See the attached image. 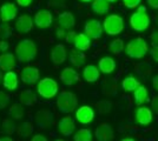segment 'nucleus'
<instances>
[{
  "label": "nucleus",
  "instance_id": "29",
  "mask_svg": "<svg viewBox=\"0 0 158 141\" xmlns=\"http://www.w3.org/2000/svg\"><path fill=\"white\" fill-rule=\"evenodd\" d=\"M85 54L83 53L81 51L73 49V51H71V54H70V62L74 67L80 68L83 67L84 64H85Z\"/></svg>",
  "mask_w": 158,
  "mask_h": 141
},
{
  "label": "nucleus",
  "instance_id": "22",
  "mask_svg": "<svg viewBox=\"0 0 158 141\" xmlns=\"http://www.w3.org/2000/svg\"><path fill=\"white\" fill-rule=\"evenodd\" d=\"M58 25L60 28H64V29H71L76 26V18L72 12L70 11L61 12L58 17Z\"/></svg>",
  "mask_w": 158,
  "mask_h": 141
},
{
  "label": "nucleus",
  "instance_id": "4",
  "mask_svg": "<svg viewBox=\"0 0 158 141\" xmlns=\"http://www.w3.org/2000/svg\"><path fill=\"white\" fill-rule=\"evenodd\" d=\"M57 108L63 114H70L78 106L77 95L70 91H63L57 98Z\"/></svg>",
  "mask_w": 158,
  "mask_h": 141
},
{
  "label": "nucleus",
  "instance_id": "12",
  "mask_svg": "<svg viewBox=\"0 0 158 141\" xmlns=\"http://www.w3.org/2000/svg\"><path fill=\"white\" fill-rule=\"evenodd\" d=\"M18 7L13 2H5L0 7V20L2 22H8L17 18Z\"/></svg>",
  "mask_w": 158,
  "mask_h": 141
},
{
  "label": "nucleus",
  "instance_id": "14",
  "mask_svg": "<svg viewBox=\"0 0 158 141\" xmlns=\"http://www.w3.org/2000/svg\"><path fill=\"white\" fill-rule=\"evenodd\" d=\"M35 125L41 129L50 127L53 122V113L48 109H40L34 115Z\"/></svg>",
  "mask_w": 158,
  "mask_h": 141
},
{
  "label": "nucleus",
  "instance_id": "57",
  "mask_svg": "<svg viewBox=\"0 0 158 141\" xmlns=\"http://www.w3.org/2000/svg\"><path fill=\"white\" fill-rule=\"evenodd\" d=\"M54 141H65L64 139H61V138H58V139H56Z\"/></svg>",
  "mask_w": 158,
  "mask_h": 141
},
{
  "label": "nucleus",
  "instance_id": "18",
  "mask_svg": "<svg viewBox=\"0 0 158 141\" xmlns=\"http://www.w3.org/2000/svg\"><path fill=\"white\" fill-rule=\"evenodd\" d=\"M60 80L66 86H73L79 81V73L72 67H65L60 73Z\"/></svg>",
  "mask_w": 158,
  "mask_h": 141
},
{
  "label": "nucleus",
  "instance_id": "2",
  "mask_svg": "<svg viewBox=\"0 0 158 141\" xmlns=\"http://www.w3.org/2000/svg\"><path fill=\"white\" fill-rule=\"evenodd\" d=\"M124 52L129 58L139 60V59H143L144 57H146V54L150 52V49H149V45L144 38L137 37V38L131 39L126 44Z\"/></svg>",
  "mask_w": 158,
  "mask_h": 141
},
{
  "label": "nucleus",
  "instance_id": "42",
  "mask_svg": "<svg viewBox=\"0 0 158 141\" xmlns=\"http://www.w3.org/2000/svg\"><path fill=\"white\" fill-rule=\"evenodd\" d=\"M149 53H150V55H151L152 60L158 62V45H155V46L152 47Z\"/></svg>",
  "mask_w": 158,
  "mask_h": 141
},
{
  "label": "nucleus",
  "instance_id": "53",
  "mask_svg": "<svg viewBox=\"0 0 158 141\" xmlns=\"http://www.w3.org/2000/svg\"><path fill=\"white\" fill-rule=\"evenodd\" d=\"M120 141H136V140H135L133 138H123Z\"/></svg>",
  "mask_w": 158,
  "mask_h": 141
},
{
  "label": "nucleus",
  "instance_id": "9",
  "mask_svg": "<svg viewBox=\"0 0 158 141\" xmlns=\"http://www.w3.org/2000/svg\"><path fill=\"white\" fill-rule=\"evenodd\" d=\"M153 119L152 109L146 106H139L135 112V121L139 126H149Z\"/></svg>",
  "mask_w": 158,
  "mask_h": 141
},
{
  "label": "nucleus",
  "instance_id": "7",
  "mask_svg": "<svg viewBox=\"0 0 158 141\" xmlns=\"http://www.w3.org/2000/svg\"><path fill=\"white\" fill-rule=\"evenodd\" d=\"M84 32H85L92 40H98L102 38V35L104 33V28H103V22H100L97 19H90L85 22L84 27Z\"/></svg>",
  "mask_w": 158,
  "mask_h": 141
},
{
  "label": "nucleus",
  "instance_id": "50",
  "mask_svg": "<svg viewBox=\"0 0 158 141\" xmlns=\"http://www.w3.org/2000/svg\"><path fill=\"white\" fill-rule=\"evenodd\" d=\"M146 4L153 10H158V0H146Z\"/></svg>",
  "mask_w": 158,
  "mask_h": 141
},
{
  "label": "nucleus",
  "instance_id": "16",
  "mask_svg": "<svg viewBox=\"0 0 158 141\" xmlns=\"http://www.w3.org/2000/svg\"><path fill=\"white\" fill-rule=\"evenodd\" d=\"M51 61L54 65H61L66 61L67 58V51L66 47L63 44H57L52 47L51 49V54H50Z\"/></svg>",
  "mask_w": 158,
  "mask_h": 141
},
{
  "label": "nucleus",
  "instance_id": "34",
  "mask_svg": "<svg viewBox=\"0 0 158 141\" xmlns=\"http://www.w3.org/2000/svg\"><path fill=\"white\" fill-rule=\"evenodd\" d=\"M117 92V84L113 80H106L103 85V94L105 96H112Z\"/></svg>",
  "mask_w": 158,
  "mask_h": 141
},
{
  "label": "nucleus",
  "instance_id": "8",
  "mask_svg": "<svg viewBox=\"0 0 158 141\" xmlns=\"http://www.w3.org/2000/svg\"><path fill=\"white\" fill-rule=\"evenodd\" d=\"M34 25L39 28L46 29L52 26L53 24V14L48 10H39L34 14Z\"/></svg>",
  "mask_w": 158,
  "mask_h": 141
},
{
  "label": "nucleus",
  "instance_id": "40",
  "mask_svg": "<svg viewBox=\"0 0 158 141\" xmlns=\"http://www.w3.org/2000/svg\"><path fill=\"white\" fill-rule=\"evenodd\" d=\"M10 102V95L2 91H0V109H4Z\"/></svg>",
  "mask_w": 158,
  "mask_h": 141
},
{
  "label": "nucleus",
  "instance_id": "11",
  "mask_svg": "<svg viewBox=\"0 0 158 141\" xmlns=\"http://www.w3.org/2000/svg\"><path fill=\"white\" fill-rule=\"evenodd\" d=\"M94 119V111L91 106H80L76 111V120L81 125H89Z\"/></svg>",
  "mask_w": 158,
  "mask_h": 141
},
{
  "label": "nucleus",
  "instance_id": "44",
  "mask_svg": "<svg viewBox=\"0 0 158 141\" xmlns=\"http://www.w3.org/2000/svg\"><path fill=\"white\" fill-rule=\"evenodd\" d=\"M66 0H48L50 6L59 7V6H65Z\"/></svg>",
  "mask_w": 158,
  "mask_h": 141
},
{
  "label": "nucleus",
  "instance_id": "56",
  "mask_svg": "<svg viewBox=\"0 0 158 141\" xmlns=\"http://www.w3.org/2000/svg\"><path fill=\"white\" fill-rule=\"evenodd\" d=\"M107 1H109V2H111V4H113V2H117L118 0H107Z\"/></svg>",
  "mask_w": 158,
  "mask_h": 141
},
{
  "label": "nucleus",
  "instance_id": "5",
  "mask_svg": "<svg viewBox=\"0 0 158 141\" xmlns=\"http://www.w3.org/2000/svg\"><path fill=\"white\" fill-rule=\"evenodd\" d=\"M124 27H125L124 18L119 14H109L107 17H105V19L103 21L104 32L111 37L119 35L120 33H123Z\"/></svg>",
  "mask_w": 158,
  "mask_h": 141
},
{
  "label": "nucleus",
  "instance_id": "47",
  "mask_svg": "<svg viewBox=\"0 0 158 141\" xmlns=\"http://www.w3.org/2000/svg\"><path fill=\"white\" fill-rule=\"evenodd\" d=\"M30 141H48L47 140V138L45 136V135L43 134H35L32 136V139Z\"/></svg>",
  "mask_w": 158,
  "mask_h": 141
},
{
  "label": "nucleus",
  "instance_id": "17",
  "mask_svg": "<svg viewBox=\"0 0 158 141\" xmlns=\"http://www.w3.org/2000/svg\"><path fill=\"white\" fill-rule=\"evenodd\" d=\"M58 131H59L60 134L64 135V136L72 135L76 131V121L69 115L61 118L58 122Z\"/></svg>",
  "mask_w": 158,
  "mask_h": 141
},
{
  "label": "nucleus",
  "instance_id": "55",
  "mask_svg": "<svg viewBox=\"0 0 158 141\" xmlns=\"http://www.w3.org/2000/svg\"><path fill=\"white\" fill-rule=\"evenodd\" d=\"M2 78H4V75H2V72H1V69H0V82L2 81Z\"/></svg>",
  "mask_w": 158,
  "mask_h": 141
},
{
  "label": "nucleus",
  "instance_id": "46",
  "mask_svg": "<svg viewBox=\"0 0 158 141\" xmlns=\"http://www.w3.org/2000/svg\"><path fill=\"white\" fill-rule=\"evenodd\" d=\"M151 108H152V112L156 113L158 115V95H156L151 101Z\"/></svg>",
  "mask_w": 158,
  "mask_h": 141
},
{
  "label": "nucleus",
  "instance_id": "41",
  "mask_svg": "<svg viewBox=\"0 0 158 141\" xmlns=\"http://www.w3.org/2000/svg\"><path fill=\"white\" fill-rule=\"evenodd\" d=\"M76 37H77V33H76L74 31H69V32L66 33V37H65L66 42H67V44H73Z\"/></svg>",
  "mask_w": 158,
  "mask_h": 141
},
{
  "label": "nucleus",
  "instance_id": "25",
  "mask_svg": "<svg viewBox=\"0 0 158 141\" xmlns=\"http://www.w3.org/2000/svg\"><path fill=\"white\" fill-rule=\"evenodd\" d=\"M91 10L93 13L104 15L111 10V2H109L107 0H93L91 2Z\"/></svg>",
  "mask_w": 158,
  "mask_h": 141
},
{
  "label": "nucleus",
  "instance_id": "43",
  "mask_svg": "<svg viewBox=\"0 0 158 141\" xmlns=\"http://www.w3.org/2000/svg\"><path fill=\"white\" fill-rule=\"evenodd\" d=\"M8 48H10V44L7 42V40L1 39L0 40V52L1 53H6L7 51H8Z\"/></svg>",
  "mask_w": 158,
  "mask_h": 141
},
{
  "label": "nucleus",
  "instance_id": "52",
  "mask_svg": "<svg viewBox=\"0 0 158 141\" xmlns=\"http://www.w3.org/2000/svg\"><path fill=\"white\" fill-rule=\"evenodd\" d=\"M0 141H14L11 136H0Z\"/></svg>",
  "mask_w": 158,
  "mask_h": 141
},
{
  "label": "nucleus",
  "instance_id": "35",
  "mask_svg": "<svg viewBox=\"0 0 158 141\" xmlns=\"http://www.w3.org/2000/svg\"><path fill=\"white\" fill-rule=\"evenodd\" d=\"M136 72H137L140 76L148 78V76L152 73V67H151V65L148 64V62H142V64H139L138 66L136 67Z\"/></svg>",
  "mask_w": 158,
  "mask_h": 141
},
{
  "label": "nucleus",
  "instance_id": "13",
  "mask_svg": "<svg viewBox=\"0 0 158 141\" xmlns=\"http://www.w3.org/2000/svg\"><path fill=\"white\" fill-rule=\"evenodd\" d=\"M20 78H21V81H23L24 84L32 85V84H35L37 81L39 80L40 72L37 67L25 66V67L20 71Z\"/></svg>",
  "mask_w": 158,
  "mask_h": 141
},
{
  "label": "nucleus",
  "instance_id": "39",
  "mask_svg": "<svg viewBox=\"0 0 158 141\" xmlns=\"http://www.w3.org/2000/svg\"><path fill=\"white\" fill-rule=\"evenodd\" d=\"M123 5L127 10H133V8H137L140 5L142 0H122Z\"/></svg>",
  "mask_w": 158,
  "mask_h": 141
},
{
  "label": "nucleus",
  "instance_id": "15",
  "mask_svg": "<svg viewBox=\"0 0 158 141\" xmlns=\"http://www.w3.org/2000/svg\"><path fill=\"white\" fill-rule=\"evenodd\" d=\"M94 136L97 141H112L114 139V132L112 129L111 125L103 122L96 128Z\"/></svg>",
  "mask_w": 158,
  "mask_h": 141
},
{
  "label": "nucleus",
  "instance_id": "37",
  "mask_svg": "<svg viewBox=\"0 0 158 141\" xmlns=\"http://www.w3.org/2000/svg\"><path fill=\"white\" fill-rule=\"evenodd\" d=\"M1 129H2V132L5 134L11 135L15 132V126H14V123L10 119H5V120L2 121V123H1Z\"/></svg>",
  "mask_w": 158,
  "mask_h": 141
},
{
  "label": "nucleus",
  "instance_id": "31",
  "mask_svg": "<svg viewBox=\"0 0 158 141\" xmlns=\"http://www.w3.org/2000/svg\"><path fill=\"white\" fill-rule=\"evenodd\" d=\"M73 140L74 141H92L93 134L91 129L89 128H80L78 129L74 135H73Z\"/></svg>",
  "mask_w": 158,
  "mask_h": 141
},
{
  "label": "nucleus",
  "instance_id": "54",
  "mask_svg": "<svg viewBox=\"0 0 158 141\" xmlns=\"http://www.w3.org/2000/svg\"><path fill=\"white\" fill-rule=\"evenodd\" d=\"M80 2H84V4H91L93 0H79Z\"/></svg>",
  "mask_w": 158,
  "mask_h": 141
},
{
  "label": "nucleus",
  "instance_id": "36",
  "mask_svg": "<svg viewBox=\"0 0 158 141\" xmlns=\"http://www.w3.org/2000/svg\"><path fill=\"white\" fill-rule=\"evenodd\" d=\"M11 37H12V27L10 26L7 22L0 24V39L7 40Z\"/></svg>",
  "mask_w": 158,
  "mask_h": 141
},
{
  "label": "nucleus",
  "instance_id": "45",
  "mask_svg": "<svg viewBox=\"0 0 158 141\" xmlns=\"http://www.w3.org/2000/svg\"><path fill=\"white\" fill-rule=\"evenodd\" d=\"M15 2L20 7H28L32 5L33 0H15Z\"/></svg>",
  "mask_w": 158,
  "mask_h": 141
},
{
  "label": "nucleus",
  "instance_id": "21",
  "mask_svg": "<svg viewBox=\"0 0 158 141\" xmlns=\"http://www.w3.org/2000/svg\"><path fill=\"white\" fill-rule=\"evenodd\" d=\"M117 67V64L113 58L105 55L103 58H100L98 61V68L100 73L103 74H111L114 72V69Z\"/></svg>",
  "mask_w": 158,
  "mask_h": 141
},
{
  "label": "nucleus",
  "instance_id": "23",
  "mask_svg": "<svg viewBox=\"0 0 158 141\" xmlns=\"http://www.w3.org/2000/svg\"><path fill=\"white\" fill-rule=\"evenodd\" d=\"M91 38L84 32V33H77V37L74 39L73 45L76 47V49L81 51V52H85L87 49H90L91 47Z\"/></svg>",
  "mask_w": 158,
  "mask_h": 141
},
{
  "label": "nucleus",
  "instance_id": "26",
  "mask_svg": "<svg viewBox=\"0 0 158 141\" xmlns=\"http://www.w3.org/2000/svg\"><path fill=\"white\" fill-rule=\"evenodd\" d=\"M149 96H150V93H149V89L140 85L135 92H133V101L137 106H143L146 101L149 100Z\"/></svg>",
  "mask_w": 158,
  "mask_h": 141
},
{
  "label": "nucleus",
  "instance_id": "1",
  "mask_svg": "<svg viewBox=\"0 0 158 141\" xmlns=\"http://www.w3.org/2000/svg\"><path fill=\"white\" fill-rule=\"evenodd\" d=\"M14 54L17 55L19 62L28 64L35 59L38 54V47L35 45V42L31 39H23L17 44Z\"/></svg>",
  "mask_w": 158,
  "mask_h": 141
},
{
  "label": "nucleus",
  "instance_id": "3",
  "mask_svg": "<svg viewBox=\"0 0 158 141\" xmlns=\"http://www.w3.org/2000/svg\"><path fill=\"white\" fill-rule=\"evenodd\" d=\"M130 26L133 31L136 32H144L146 31L150 24H151V19H150V15L148 14V8L144 5H139L136 11L131 14L130 17Z\"/></svg>",
  "mask_w": 158,
  "mask_h": 141
},
{
  "label": "nucleus",
  "instance_id": "28",
  "mask_svg": "<svg viewBox=\"0 0 158 141\" xmlns=\"http://www.w3.org/2000/svg\"><path fill=\"white\" fill-rule=\"evenodd\" d=\"M139 86H140V81L133 75H127L122 81V88L125 92H135Z\"/></svg>",
  "mask_w": 158,
  "mask_h": 141
},
{
  "label": "nucleus",
  "instance_id": "30",
  "mask_svg": "<svg viewBox=\"0 0 158 141\" xmlns=\"http://www.w3.org/2000/svg\"><path fill=\"white\" fill-rule=\"evenodd\" d=\"M124 49H125V44H124V41L122 40V39H119V38L113 39L110 42V45H109V51L112 54H114V55L122 54L124 52Z\"/></svg>",
  "mask_w": 158,
  "mask_h": 141
},
{
  "label": "nucleus",
  "instance_id": "38",
  "mask_svg": "<svg viewBox=\"0 0 158 141\" xmlns=\"http://www.w3.org/2000/svg\"><path fill=\"white\" fill-rule=\"evenodd\" d=\"M97 107H98L99 113L105 114V113L111 112L112 104H111V101H109V100H102V101H99L98 104H97Z\"/></svg>",
  "mask_w": 158,
  "mask_h": 141
},
{
  "label": "nucleus",
  "instance_id": "20",
  "mask_svg": "<svg viewBox=\"0 0 158 141\" xmlns=\"http://www.w3.org/2000/svg\"><path fill=\"white\" fill-rule=\"evenodd\" d=\"M2 85L10 92L15 91L18 88V85H19L18 74L13 72V71H7L5 75H4V78H2Z\"/></svg>",
  "mask_w": 158,
  "mask_h": 141
},
{
  "label": "nucleus",
  "instance_id": "33",
  "mask_svg": "<svg viewBox=\"0 0 158 141\" xmlns=\"http://www.w3.org/2000/svg\"><path fill=\"white\" fill-rule=\"evenodd\" d=\"M33 123H31L30 121H26V122H24V123H21L18 128V134L21 136V138H28V136H31L33 133Z\"/></svg>",
  "mask_w": 158,
  "mask_h": 141
},
{
  "label": "nucleus",
  "instance_id": "10",
  "mask_svg": "<svg viewBox=\"0 0 158 141\" xmlns=\"http://www.w3.org/2000/svg\"><path fill=\"white\" fill-rule=\"evenodd\" d=\"M34 25V19L30 14H21L19 18L15 20L14 28L19 34L28 33L31 32Z\"/></svg>",
  "mask_w": 158,
  "mask_h": 141
},
{
  "label": "nucleus",
  "instance_id": "32",
  "mask_svg": "<svg viewBox=\"0 0 158 141\" xmlns=\"http://www.w3.org/2000/svg\"><path fill=\"white\" fill-rule=\"evenodd\" d=\"M8 114L12 119H15V120H19L21 118H24L25 109H24L23 104H14V105H12L10 111H8Z\"/></svg>",
  "mask_w": 158,
  "mask_h": 141
},
{
  "label": "nucleus",
  "instance_id": "51",
  "mask_svg": "<svg viewBox=\"0 0 158 141\" xmlns=\"http://www.w3.org/2000/svg\"><path fill=\"white\" fill-rule=\"evenodd\" d=\"M152 87H153L155 91H157L158 92V74L152 78Z\"/></svg>",
  "mask_w": 158,
  "mask_h": 141
},
{
  "label": "nucleus",
  "instance_id": "48",
  "mask_svg": "<svg viewBox=\"0 0 158 141\" xmlns=\"http://www.w3.org/2000/svg\"><path fill=\"white\" fill-rule=\"evenodd\" d=\"M56 37L58 38V39H65L66 37V32L64 28H59V29H57V32H56Z\"/></svg>",
  "mask_w": 158,
  "mask_h": 141
},
{
  "label": "nucleus",
  "instance_id": "6",
  "mask_svg": "<svg viewBox=\"0 0 158 141\" xmlns=\"http://www.w3.org/2000/svg\"><path fill=\"white\" fill-rule=\"evenodd\" d=\"M59 91V86L58 82L52 79V78H44L39 80L38 85H37V93L39 94L43 99H53Z\"/></svg>",
  "mask_w": 158,
  "mask_h": 141
},
{
  "label": "nucleus",
  "instance_id": "24",
  "mask_svg": "<svg viewBox=\"0 0 158 141\" xmlns=\"http://www.w3.org/2000/svg\"><path fill=\"white\" fill-rule=\"evenodd\" d=\"M100 76V71L96 65H87L83 71V78L86 82H96Z\"/></svg>",
  "mask_w": 158,
  "mask_h": 141
},
{
  "label": "nucleus",
  "instance_id": "49",
  "mask_svg": "<svg viewBox=\"0 0 158 141\" xmlns=\"http://www.w3.org/2000/svg\"><path fill=\"white\" fill-rule=\"evenodd\" d=\"M150 39H151L152 44H153V46L155 45H158V31H153L150 35Z\"/></svg>",
  "mask_w": 158,
  "mask_h": 141
},
{
  "label": "nucleus",
  "instance_id": "27",
  "mask_svg": "<svg viewBox=\"0 0 158 141\" xmlns=\"http://www.w3.org/2000/svg\"><path fill=\"white\" fill-rule=\"evenodd\" d=\"M19 101L24 106H33L37 102V94L32 89H24L19 94Z\"/></svg>",
  "mask_w": 158,
  "mask_h": 141
},
{
  "label": "nucleus",
  "instance_id": "19",
  "mask_svg": "<svg viewBox=\"0 0 158 141\" xmlns=\"http://www.w3.org/2000/svg\"><path fill=\"white\" fill-rule=\"evenodd\" d=\"M18 58L13 53H1L0 54V69L1 71H12L17 67Z\"/></svg>",
  "mask_w": 158,
  "mask_h": 141
}]
</instances>
